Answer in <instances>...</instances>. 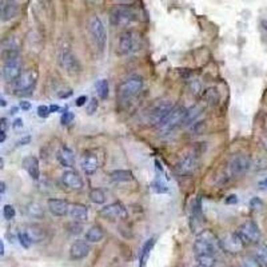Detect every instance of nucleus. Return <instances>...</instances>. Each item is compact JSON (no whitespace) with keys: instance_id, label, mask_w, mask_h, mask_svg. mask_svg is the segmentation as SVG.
Instances as JSON below:
<instances>
[{"instance_id":"9d476101","label":"nucleus","mask_w":267,"mask_h":267,"mask_svg":"<svg viewBox=\"0 0 267 267\" xmlns=\"http://www.w3.org/2000/svg\"><path fill=\"white\" fill-rule=\"evenodd\" d=\"M22 74V59L19 55L11 56L4 59V65H3V69H1V75L3 79L8 83L15 82Z\"/></svg>"},{"instance_id":"6e6552de","label":"nucleus","mask_w":267,"mask_h":267,"mask_svg":"<svg viewBox=\"0 0 267 267\" xmlns=\"http://www.w3.org/2000/svg\"><path fill=\"white\" fill-rule=\"evenodd\" d=\"M251 168V159L245 154H235L227 162V173L230 177H239Z\"/></svg>"},{"instance_id":"473e14b6","label":"nucleus","mask_w":267,"mask_h":267,"mask_svg":"<svg viewBox=\"0 0 267 267\" xmlns=\"http://www.w3.org/2000/svg\"><path fill=\"white\" fill-rule=\"evenodd\" d=\"M106 193L102 188H92L89 191V200L95 204H103L106 203Z\"/></svg>"},{"instance_id":"f257e3e1","label":"nucleus","mask_w":267,"mask_h":267,"mask_svg":"<svg viewBox=\"0 0 267 267\" xmlns=\"http://www.w3.org/2000/svg\"><path fill=\"white\" fill-rule=\"evenodd\" d=\"M219 238L211 230H203L198 234L194 242V254L195 255H214L218 257L221 251Z\"/></svg>"},{"instance_id":"4468645a","label":"nucleus","mask_w":267,"mask_h":267,"mask_svg":"<svg viewBox=\"0 0 267 267\" xmlns=\"http://www.w3.org/2000/svg\"><path fill=\"white\" fill-rule=\"evenodd\" d=\"M36 83V76L32 71L22 72L20 76L15 80V91L19 94H27L31 92Z\"/></svg>"},{"instance_id":"7ed1b4c3","label":"nucleus","mask_w":267,"mask_h":267,"mask_svg":"<svg viewBox=\"0 0 267 267\" xmlns=\"http://www.w3.org/2000/svg\"><path fill=\"white\" fill-rule=\"evenodd\" d=\"M138 20V11L131 5H116L110 12V22L115 27H127Z\"/></svg>"},{"instance_id":"a19ab883","label":"nucleus","mask_w":267,"mask_h":267,"mask_svg":"<svg viewBox=\"0 0 267 267\" xmlns=\"http://www.w3.org/2000/svg\"><path fill=\"white\" fill-rule=\"evenodd\" d=\"M50 109L47 107V106H39L38 107V116H40V118H48L50 116Z\"/></svg>"},{"instance_id":"f3484780","label":"nucleus","mask_w":267,"mask_h":267,"mask_svg":"<svg viewBox=\"0 0 267 267\" xmlns=\"http://www.w3.org/2000/svg\"><path fill=\"white\" fill-rule=\"evenodd\" d=\"M202 204H200V198H197L191 206V210H190V226H191V230L194 233L199 231V228L202 227Z\"/></svg>"},{"instance_id":"cd10ccee","label":"nucleus","mask_w":267,"mask_h":267,"mask_svg":"<svg viewBox=\"0 0 267 267\" xmlns=\"http://www.w3.org/2000/svg\"><path fill=\"white\" fill-rule=\"evenodd\" d=\"M110 178L114 182H131L134 180V175L130 170H114L110 173Z\"/></svg>"},{"instance_id":"7c9ffc66","label":"nucleus","mask_w":267,"mask_h":267,"mask_svg":"<svg viewBox=\"0 0 267 267\" xmlns=\"http://www.w3.org/2000/svg\"><path fill=\"white\" fill-rule=\"evenodd\" d=\"M27 214L32 218H36V219H42L44 217V208L40 206L39 203L31 202L27 204Z\"/></svg>"},{"instance_id":"4d7b16f0","label":"nucleus","mask_w":267,"mask_h":267,"mask_svg":"<svg viewBox=\"0 0 267 267\" xmlns=\"http://www.w3.org/2000/svg\"><path fill=\"white\" fill-rule=\"evenodd\" d=\"M5 139H7V135H5V133H1V131H0V143H1V142H4Z\"/></svg>"},{"instance_id":"37998d69","label":"nucleus","mask_w":267,"mask_h":267,"mask_svg":"<svg viewBox=\"0 0 267 267\" xmlns=\"http://www.w3.org/2000/svg\"><path fill=\"white\" fill-rule=\"evenodd\" d=\"M7 130H8V120L7 118H1L0 119V131L5 133Z\"/></svg>"},{"instance_id":"c756f323","label":"nucleus","mask_w":267,"mask_h":267,"mask_svg":"<svg viewBox=\"0 0 267 267\" xmlns=\"http://www.w3.org/2000/svg\"><path fill=\"white\" fill-rule=\"evenodd\" d=\"M200 111H202V109H200L199 106H194V107H191L190 110H187L182 124H183V126H191V124L197 120V118H198L199 115H200Z\"/></svg>"},{"instance_id":"aec40b11","label":"nucleus","mask_w":267,"mask_h":267,"mask_svg":"<svg viewBox=\"0 0 267 267\" xmlns=\"http://www.w3.org/2000/svg\"><path fill=\"white\" fill-rule=\"evenodd\" d=\"M23 168L28 173L31 178L34 180H39L40 178V167H39V159L36 156H27L23 159Z\"/></svg>"},{"instance_id":"20e7f679","label":"nucleus","mask_w":267,"mask_h":267,"mask_svg":"<svg viewBox=\"0 0 267 267\" xmlns=\"http://www.w3.org/2000/svg\"><path fill=\"white\" fill-rule=\"evenodd\" d=\"M87 28L91 35V39L94 40L96 48L103 52L107 44V30L104 27L103 22L98 16H91L87 23Z\"/></svg>"},{"instance_id":"864d4df0","label":"nucleus","mask_w":267,"mask_h":267,"mask_svg":"<svg viewBox=\"0 0 267 267\" xmlns=\"http://www.w3.org/2000/svg\"><path fill=\"white\" fill-rule=\"evenodd\" d=\"M259 187L263 188V190H267V178L263 179V180H261V182H259Z\"/></svg>"},{"instance_id":"4be33fe9","label":"nucleus","mask_w":267,"mask_h":267,"mask_svg":"<svg viewBox=\"0 0 267 267\" xmlns=\"http://www.w3.org/2000/svg\"><path fill=\"white\" fill-rule=\"evenodd\" d=\"M19 5L18 0H3V8H1V19L4 22L14 19L18 15Z\"/></svg>"},{"instance_id":"c85d7f7f","label":"nucleus","mask_w":267,"mask_h":267,"mask_svg":"<svg viewBox=\"0 0 267 267\" xmlns=\"http://www.w3.org/2000/svg\"><path fill=\"white\" fill-rule=\"evenodd\" d=\"M254 257L262 267H267V245L266 243H257L254 251Z\"/></svg>"},{"instance_id":"b1692460","label":"nucleus","mask_w":267,"mask_h":267,"mask_svg":"<svg viewBox=\"0 0 267 267\" xmlns=\"http://www.w3.org/2000/svg\"><path fill=\"white\" fill-rule=\"evenodd\" d=\"M98 166H99V162H98V156L95 154L89 153L84 155L83 162H82V167H83V171L87 175H92V174L96 173Z\"/></svg>"},{"instance_id":"6e6d98bb","label":"nucleus","mask_w":267,"mask_h":267,"mask_svg":"<svg viewBox=\"0 0 267 267\" xmlns=\"http://www.w3.org/2000/svg\"><path fill=\"white\" fill-rule=\"evenodd\" d=\"M5 106H7V100L1 98V95H0V107H5Z\"/></svg>"},{"instance_id":"a18cd8bd","label":"nucleus","mask_w":267,"mask_h":267,"mask_svg":"<svg viewBox=\"0 0 267 267\" xmlns=\"http://www.w3.org/2000/svg\"><path fill=\"white\" fill-rule=\"evenodd\" d=\"M31 142V136L28 135V136H24L23 139H20L19 142L16 143V146H25V144H28Z\"/></svg>"},{"instance_id":"393cba45","label":"nucleus","mask_w":267,"mask_h":267,"mask_svg":"<svg viewBox=\"0 0 267 267\" xmlns=\"http://www.w3.org/2000/svg\"><path fill=\"white\" fill-rule=\"evenodd\" d=\"M25 233L30 237L32 243L43 242V241H45V238H47L45 230L43 227H40L39 224H31V226H28L27 230H25Z\"/></svg>"},{"instance_id":"3c124183","label":"nucleus","mask_w":267,"mask_h":267,"mask_svg":"<svg viewBox=\"0 0 267 267\" xmlns=\"http://www.w3.org/2000/svg\"><path fill=\"white\" fill-rule=\"evenodd\" d=\"M22 127H23V120H22V119L20 118H18L15 120V122H14V129H22Z\"/></svg>"},{"instance_id":"a878e982","label":"nucleus","mask_w":267,"mask_h":267,"mask_svg":"<svg viewBox=\"0 0 267 267\" xmlns=\"http://www.w3.org/2000/svg\"><path fill=\"white\" fill-rule=\"evenodd\" d=\"M155 242H156V239L154 237L150 238L149 241H146V243L143 245V248H142V252H140V258H139V267H146L150 254H151V250L155 246Z\"/></svg>"},{"instance_id":"c9c22d12","label":"nucleus","mask_w":267,"mask_h":267,"mask_svg":"<svg viewBox=\"0 0 267 267\" xmlns=\"http://www.w3.org/2000/svg\"><path fill=\"white\" fill-rule=\"evenodd\" d=\"M18 238H19V242L20 245L23 246L24 248H30L31 247V239L30 237L27 235V233L25 231H22V233L18 234Z\"/></svg>"},{"instance_id":"ea45409f","label":"nucleus","mask_w":267,"mask_h":267,"mask_svg":"<svg viewBox=\"0 0 267 267\" xmlns=\"http://www.w3.org/2000/svg\"><path fill=\"white\" fill-rule=\"evenodd\" d=\"M96 110H98V100L92 98V99L89 100L87 109H86V112H87V115H92L96 112Z\"/></svg>"},{"instance_id":"de8ad7c7","label":"nucleus","mask_w":267,"mask_h":267,"mask_svg":"<svg viewBox=\"0 0 267 267\" xmlns=\"http://www.w3.org/2000/svg\"><path fill=\"white\" fill-rule=\"evenodd\" d=\"M238 202V198H237V195H230V197H227V199H226V203L227 204H235V203Z\"/></svg>"},{"instance_id":"f8f14e48","label":"nucleus","mask_w":267,"mask_h":267,"mask_svg":"<svg viewBox=\"0 0 267 267\" xmlns=\"http://www.w3.org/2000/svg\"><path fill=\"white\" fill-rule=\"evenodd\" d=\"M59 63L68 74H78L80 71V65L74 52L68 47H63L59 54Z\"/></svg>"},{"instance_id":"e433bc0d","label":"nucleus","mask_w":267,"mask_h":267,"mask_svg":"<svg viewBox=\"0 0 267 267\" xmlns=\"http://www.w3.org/2000/svg\"><path fill=\"white\" fill-rule=\"evenodd\" d=\"M15 208L14 206H11V204H5L4 207H3V215L7 221H11V219H14L15 218Z\"/></svg>"},{"instance_id":"dca6fc26","label":"nucleus","mask_w":267,"mask_h":267,"mask_svg":"<svg viewBox=\"0 0 267 267\" xmlns=\"http://www.w3.org/2000/svg\"><path fill=\"white\" fill-rule=\"evenodd\" d=\"M198 167V158L194 154H188L182 158L177 164V173L179 175H191Z\"/></svg>"},{"instance_id":"603ef678","label":"nucleus","mask_w":267,"mask_h":267,"mask_svg":"<svg viewBox=\"0 0 267 267\" xmlns=\"http://www.w3.org/2000/svg\"><path fill=\"white\" fill-rule=\"evenodd\" d=\"M5 190H7V184L0 180V194H4Z\"/></svg>"},{"instance_id":"5fc2aeb1","label":"nucleus","mask_w":267,"mask_h":267,"mask_svg":"<svg viewBox=\"0 0 267 267\" xmlns=\"http://www.w3.org/2000/svg\"><path fill=\"white\" fill-rule=\"evenodd\" d=\"M50 109V112H56V111H59V106H56V104H52V106H50L48 107Z\"/></svg>"},{"instance_id":"49530a36","label":"nucleus","mask_w":267,"mask_h":267,"mask_svg":"<svg viewBox=\"0 0 267 267\" xmlns=\"http://www.w3.org/2000/svg\"><path fill=\"white\" fill-rule=\"evenodd\" d=\"M20 109L24 110V111H28L31 109V103L27 102V100H23V102H20Z\"/></svg>"},{"instance_id":"0eeeda50","label":"nucleus","mask_w":267,"mask_h":267,"mask_svg":"<svg viewBox=\"0 0 267 267\" xmlns=\"http://www.w3.org/2000/svg\"><path fill=\"white\" fill-rule=\"evenodd\" d=\"M237 234L241 237L245 245H257L261 241V230L254 221H246L243 222L237 230Z\"/></svg>"},{"instance_id":"f03ea898","label":"nucleus","mask_w":267,"mask_h":267,"mask_svg":"<svg viewBox=\"0 0 267 267\" xmlns=\"http://www.w3.org/2000/svg\"><path fill=\"white\" fill-rule=\"evenodd\" d=\"M143 47V38L138 31H124L118 39V54L131 55L142 50Z\"/></svg>"},{"instance_id":"1a4fd4ad","label":"nucleus","mask_w":267,"mask_h":267,"mask_svg":"<svg viewBox=\"0 0 267 267\" xmlns=\"http://www.w3.org/2000/svg\"><path fill=\"white\" fill-rule=\"evenodd\" d=\"M174 103L171 100H158L151 106L147 112V119H149V123L153 126H158L162 119L173 110Z\"/></svg>"},{"instance_id":"bf43d9fd","label":"nucleus","mask_w":267,"mask_h":267,"mask_svg":"<svg viewBox=\"0 0 267 267\" xmlns=\"http://www.w3.org/2000/svg\"><path fill=\"white\" fill-rule=\"evenodd\" d=\"M155 166H156V167H158L160 171L163 170V168H162V166H160V162H159V160H155Z\"/></svg>"},{"instance_id":"13d9d810","label":"nucleus","mask_w":267,"mask_h":267,"mask_svg":"<svg viewBox=\"0 0 267 267\" xmlns=\"http://www.w3.org/2000/svg\"><path fill=\"white\" fill-rule=\"evenodd\" d=\"M3 252H4V245H3V241L0 239V255H3Z\"/></svg>"},{"instance_id":"423d86ee","label":"nucleus","mask_w":267,"mask_h":267,"mask_svg":"<svg viewBox=\"0 0 267 267\" xmlns=\"http://www.w3.org/2000/svg\"><path fill=\"white\" fill-rule=\"evenodd\" d=\"M143 89V79L140 76H133L124 80L119 84L118 87V100L119 102H126L131 99L135 95L139 94V91Z\"/></svg>"},{"instance_id":"09e8293b","label":"nucleus","mask_w":267,"mask_h":267,"mask_svg":"<svg viewBox=\"0 0 267 267\" xmlns=\"http://www.w3.org/2000/svg\"><path fill=\"white\" fill-rule=\"evenodd\" d=\"M120 5H133L135 3V0H114Z\"/></svg>"},{"instance_id":"4c0bfd02","label":"nucleus","mask_w":267,"mask_h":267,"mask_svg":"<svg viewBox=\"0 0 267 267\" xmlns=\"http://www.w3.org/2000/svg\"><path fill=\"white\" fill-rule=\"evenodd\" d=\"M74 118L75 115L72 111H66V112H63V115H62V118H60V122H62L63 126H67V124H69L72 122V119Z\"/></svg>"},{"instance_id":"052dcab7","label":"nucleus","mask_w":267,"mask_h":267,"mask_svg":"<svg viewBox=\"0 0 267 267\" xmlns=\"http://www.w3.org/2000/svg\"><path fill=\"white\" fill-rule=\"evenodd\" d=\"M3 166H4V159L0 158V170L3 168Z\"/></svg>"},{"instance_id":"2eb2a0df","label":"nucleus","mask_w":267,"mask_h":267,"mask_svg":"<svg viewBox=\"0 0 267 267\" xmlns=\"http://www.w3.org/2000/svg\"><path fill=\"white\" fill-rule=\"evenodd\" d=\"M89 251H91V246L87 241H82L78 239L75 241L71 247H69V258L72 261H82L86 257H89Z\"/></svg>"},{"instance_id":"5701e85b","label":"nucleus","mask_w":267,"mask_h":267,"mask_svg":"<svg viewBox=\"0 0 267 267\" xmlns=\"http://www.w3.org/2000/svg\"><path fill=\"white\" fill-rule=\"evenodd\" d=\"M56 158H58L59 163L62 164L63 167H72L75 164L74 151L69 149V147H67V146H63V147L58 151Z\"/></svg>"},{"instance_id":"6ab92c4d","label":"nucleus","mask_w":267,"mask_h":267,"mask_svg":"<svg viewBox=\"0 0 267 267\" xmlns=\"http://www.w3.org/2000/svg\"><path fill=\"white\" fill-rule=\"evenodd\" d=\"M47 206H48V210L50 213L55 217H65L68 213V206L69 203L65 199H48L47 202Z\"/></svg>"},{"instance_id":"9b49d317","label":"nucleus","mask_w":267,"mask_h":267,"mask_svg":"<svg viewBox=\"0 0 267 267\" xmlns=\"http://www.w3.org/2000/svg\"><path fill=\"white\" fill-rule=\"evenodd\" d=\"M219 243H221L222 251H226L228 254H238L245 247V243L237 233H226L219 238Z\"/></svg>"},{"instance_id":"8fccbe9b","label":"nucleus","mask_w":267,"mask_h":267,"mask_svg":"<svg viewBox=\"0 0 267 267\" xmlns=\"http://www.w3.org/2000/svg\"><path fill=\"white\" fill-rule=\"evenodd\" d=\"M72 94H74V91H72V89H67V92H59V98L66 99V98H69Z\"/></svg>"},{"instance_id":"2f4dec72","label":"nucleus","mask_w":267,"mask_h":267,"mask_svg":"<svg viewBox=\"0 0 267 267\" xmlns=\"http://www.w3.org/2000/svg\"><path fill=\"white\" fill-rule=\"evenodd\" d=\"M95 89H96V92H98V96L100 99L106 100L109 98V92H110V87H109V82L106 79L98 80L96 84H95Z\"/></svg>"},{"instance_id":"680f3d73","label":"nucleus","mask_w":267,"mask_h":267,"mask_svg":"<svg viewBox=\"0 0 267 267\" xmlns=\"http://www.w3.org/2000/svg\"><path fill=\"white\" fill-rule=\"evenodd\" d=\"M18 107H12V109H11V114H16V111H18Z\"/></svg>"},{"instance_id":"58836bf2","label":"nucleus","mask_w":267,"mask_h":267,"mask_svg":"<svg viewBox=\"0 0 267 267\" xmlns=\"http://www.w3.org/2000/svg\"><path fill=\"white\" fill-rule=\"evenodd\" d=\"M68 228H69L68 231L71 234H80L82 233V230H83V226H82V223L80 222L74 221L71 224H68Z\"/></svg>"},{"instance_id":"c03bdc74","label":"nucleus","mask_w":267,"mask_h":267,"mask_svg":"<svg viewBox=\"0 0 267 267\" xmlns=\"http://www.w3.org/2000/svg\"><path fill=\"white\" fill-rule=\"evenodd\" d=\"M87 100H89V98H87L86 95H82V96H79V98L76 99L75 104H76L78 107H82V106H84V104L87 103Z\"/></svg>"},{"instance_id":"ddd939ff","label":"nucleus","mask_w":267,"mask_h":267,"mask_svg":"<svg viewBox=\"0 0 267 267\" xmlns=\"http://www.w3.org/2000/svg\"><path fill=\"white\" fill-rule=\"evenodd\" d=\"M99 214L107 221H118V219H123L127 217V210L124 207V204L120 202H115L104 206Z\"/></svg>"},{"instance_id":"a211bd4d","label":"nucleus","mask_w":267,"mask_h":267,"mask_svg":"<svg viewBox=\"0 0 267 267\" xmlns=\"http://www.w3.org/2000/svg\"><path fill=\"white\" fill-rule=\"evenodd\" d=\"M62 184L69 190H80L83 188V180L80 178V175L74 170H67L62 174Z\"/></svg>"},{"instance_id":"412c9836","label":"nucleus","mask_w":267,"mask_h":267,"mask_svg":"<svg viewBox=\"0 0 267 267\" xmlns=\"http://www.w3.org/2000/svg\"><path fill=\"white\" fill-rule=\"evenodd\" d=\"M67 215H69L76 222H82V221H87V218H89V210L82 203H71L68 206V213H67Z\"/></svg>"},{"instance_id":"79ce46f5","label":"nucleus","mask_w":267,"mask_h":267,"mask_svg":"<svg viewBox=\"0 0 267 267\" xmlns=\"http://www.w3.org/2000/svg\"><path fill=\"white\" fill-rule=\"evenodd\" d=\"M250 206H251V208H254V210H261V208L263 207V202L259 198H252L251 200H250Z\"/></svg>"},{"instance_id":"f704fd0d","label":"nucleus","mask_w":267,"mask_h":267,"mask_svg":"<svg viewBox=\"0 0 267 267\" xmlns=\"http://www.w3.org/2000/svg\"><path fill=\"white\" fill-rule=\"evenodd\" d=\"M242 267H262L259 265L255 257H251V255H248V257H245L242 259Z\"/></svg>"},{"instance_id":"72a5a7b5","label":"nucleus","mask_w":267,"mask_h":267,"mask_svg":"<svg viewBox=\"0 0 267 267\" xmlns=\"http://www.w3.org/2000/svg\"><path fill=\"white\" fill-rule=\"evenodd\" d=\"M151 188H153V191L155 194H166L168 193V187L167 184L162 182L160 179H155L154 180V183L151 184Z\"/></svg>"},{"instance_id":"39448f33","label":"nucleus","mask_w":267,"mask_h":267,"mask_svg":"<svg viewBox=\"0 0 267 267\" xmlns=\"http://www.w3.org/2000/svg\"><path fill=\"white\" fill-rule=\"evenodd\" d=\"M186 111H187V110L184 109V107H182V106H174L173 110H171V111L162 119V122L156 126V129H158L162 134H170L171 131H174V130L177 129L178 126L182 124L184 115H186Z\"/></svg>"},{"instance_id":"e2e57ef3","label":"nucleus","mask_w":267,"mask_h":267,"mask_svg":"<svg viewBox=\"0 0 267 267\" xmlns=\"http://www.w3.org/2000/svg\"><path fill=\"white\" fill-rule=\"evenodd\" d=\"M1 8H3V0H0V16H1Z\"/></svg>"},{"instance_id":"bb28decb","label":"nucleus","mask_w":267,"mask_h":267,"mask_svg":"<svg viewBox=\"0 0 267 267\" xmlns=\"http://www.w3.org/2000/svg\"><path fill=\"white\" fill-rule=\"evenodd\" d=\"M104 238V230L100 226H92L86 233V241L91 243L100 242Z\"/></svg>"}]
</instances>
